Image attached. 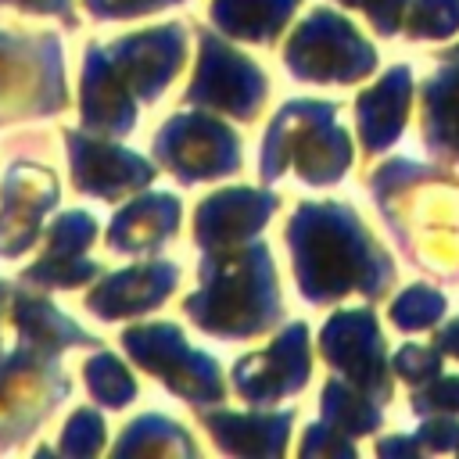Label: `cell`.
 Listing matches in <instances>:
<instances>
[{"label":"cell","mask_w":459,"mask_h":459,"mask_svg":"<svg viewBox=\"0 0 459 459\" xmlns=\"http://www.w3.org/2000/svg\"><path fill=\"white\" fill-rule=\"evenodd\" d=\"M161 136L176 140V147L172 143H158V151L165 154L169 165L179 169L183 179L222 176V169H233L237 165V136L226 133L222 126L208 122V118L172 122Z\"/></svg>","instance_id":"6da1fadb"},{"label":"cell","mask_w":459,"mask_h":459,"mask_svg":"<svg viewBox=\"0 0 459 459\" xmlns=\"http://www.w3.org/2000/svg\"><path fill=\"white\" fill-rule=\"evenodd\" d=\"M86 380H90V391L104 402V405H126L129 398H133V380H129V373L111 359V355H97L90 366H86Z\"/></svg>","instance_id":"9c48e42d"},{"label":"cell","mask_w":459,"mask_h":459,"mask_svg":"<svg viewBox=\"0 0 459 459\" xmlns=\"http://www.w3.org/2000/svg\"><path fill=\"white\" fill-rule=\"evenodd\" d=\"M441 308H445L441 294H434L430 287H416V290L402 294V301H394V323L405 330H416V326L434 323Z\"/></svg>","instance_id":"30bf717a"},{"label":"cell","mask_w":459,"mask_h":459,"mask_svg":"<svg viewBox=\"0 0 459 459\" xmlns=\"http://www.w3.org/2000/svg\"><path fill=\"white\" fill-rule=\"evenodd\" d=\"M0 287H4V283H0Z\"/></svg>","instance_id":"5bb4252c"},{"label":"cell","mask_w":459,"mask_h":459,"mask_svg":"<svg viewBox=\"0 0 459 459\" xmlns=\"http://www.w3.org/2000/svg\"><path fill=\"white\" fill-rule=\"evenodd\" d=\"M176 197H143L140 204L126 208L111 226V247H151L158 244L169 226H176Z\"/></svg>","instance_id":"8992f818"},{"label":"cell","mask_w":459,"mask_h":459,"mask_svg":"<svg viewBox=\"0 0 459 459\" xmlns=\"http://www.w3.org/2000/svg\"><path fill=\"white\" fill-rule=\"evenodd\" d=\"M172 280H176V265H161V262L118 273L104 290H97L90 298V308H97L100 319H115V316H126V312L151 308V305H158L165 298Z\"/></svg>","instance_id":"5b68a950"},{"label":"cell","mask_w":459,"mask_h":459,"mask_svg":"<svg viewBox=\"0 0 459 459\" xmlns=\"http://www.w3.org/2000/svg\"><path fill=\"white\" fill-rule=\"evenodd\" d=\"M68 154L75 161V183H79V190H93V194L115 197L118 190L151 179V165L140 161L136 154L118 151V147H108V143L82 140L75 133H68Z\"/></svg>","instance_id":"3957f363"},{"label":"cell","mask_w":459,"mask_h":459,"mask_svg":"<svg viewBox=\"0 0 459 459\" xmlns=\"http://www.w3.org/2000/svg\"><path fill=\"white\" fill-rule=\"evenodd\" d=\"M405 68H394L387 75V82L373 93L362 97V133H366V147H387V140L398 133L402 126V108H405Z\"/></svg>","instance_id":"52a82bcc"},{"label":"cell","mask_w":459,"mask_h":459,"mask_svg":"<svg viewBox=\"0 0 459 459\" xmlns=\"http://www.w3.org/2000/svg\"><path fill=\"white\" fill-rule=\"evenodd\" d=\"M290 7H294V0H262V4L219 0L212 14H215V22L226 25V32H237L247 39H269Z\"/></svg>","instance_id":"ba28073f"},{"label":"cell","mask_w":459,"mask_h":459,"mask_svg":"<svg viewBox=\"0 0 459 459\" xmlns=\"http://www.w3.org/2000/svg\"><path fill=\"white\" fill-rule=\"evenodd\" d=\"M459 25V0H423L412 36H448Z\"/></svg>","instance_id":"8fae6325"},{"label":"cell","mask_w":459,"mask_h":459,"mask_svg":"<svg viewBox=\"0 0 459 459\" xmlns=\"http://www.w3.org/2000/svg\"><path fill=\"white\" fill-rule=\"evenodd\" d=\"M93 240V219L82 212H68L50 226V251L39 265L25 269V280H36L39 287H75L79 280L93 276L97 265L79 262L75 255Z\"/></svg>","instance_id":"277c9868"},{"label":"cell","mask_w":459,"mask_h":459,"mask_svg":"<svg viewBox=\"0 0 459 459\" xmlns=\"http://www.w3.org/2000/svg\"><path fill=\"white\" fill-rule=\"evenodd\" d=\"M54 204V176L47 169H11L4 215H0V251L18 255L36 240L39 215Z\"/></svg>","instance_id":"7a4b0ae2"},{"label":"cell","mask_w":459,"mask_h":459,"mask_svg":"<svg viewBox=\"0 0 459 459\" xmlns=\"http://www.w3.org/2000/svg\"><path fill=\"white\" fill-rule=\"evenodd\" d=\"M93 14H104V18H122V14H140V11H151V7H161L169 0H86Z\"/></svg>","instance_id":"7c38bea8"},{"label":"cell","mask_w":459,"mask_h":459,"mask_svg":"<svg viewBox=\"0 0 459 459\" xmlns=\"http://www.w3.org/2000/svg\"><path fill=\"white\" fill-rule=\"evenodd\" d=\"M4 4H25L32 11H57V14H68V0H4Z\"/></svg>","instance_id":"4fadbf2b"}]
</instances>
